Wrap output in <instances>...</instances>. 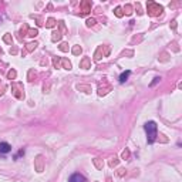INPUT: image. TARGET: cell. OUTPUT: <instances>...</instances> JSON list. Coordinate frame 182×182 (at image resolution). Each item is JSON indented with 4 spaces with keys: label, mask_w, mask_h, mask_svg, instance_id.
I'll use <instances>...</instances> for the list:
<instances>
[{
    "label": "cell",
    "mask_w": 182,
    "mask_h": 182,
    "mask_svg": "<svg viewBox=\"0 0 182 182\" xmlns=\"http://www.w3.org/2000/svg\"><path fill=\"white\" fill-rule=\"evenodd\" d=\"M145 131H146V135H148V144H154V141L157 138V124L154 121L146 122Z\"/></svg>",
    "instance_id": "obj_1"
},
{
    "label": "cell",
    "mask_w": 182,
    "mask_h": 182,
    "mask_svg": "<svg viewBox=\"0 0 182 182\" xmlns=\"http://www.w3.org/2000/svg\"><path fill=\"white\" fill-rule=\"evenodd\" d=\"M148 11H150L151 16H157L162 11V7L157 3H148Z\"/></svg>",
    "instance_id": "obj_2"
},
{
    "label": "cell",
    "mask_w": 182,
    "mask_h": 182,
    "mask_svg": "<svg viewBox=\"0 0 182 182\" xmlns=\"http://www.w3.org/2000/svg\"><path fill=\"white\" fill-rule=\"evenodd\" d=\"M68 182H86V178L81 174H73L68 179Z\"/></svg>",
    "instance_id": "obj_3"
},
{
    "label": "cell",
    "mask_w": 182,
    "mask_h": 182,
    "mask_svg": "<svg viewBox=\"0 0 182 182\" xmlns=\"http://www.w3.org/2000/svg\"><path fill=\"white\" fill-rule=\"evenodd\" d=\"M11 151V145L7 142H0V154H9Z\"/></svg>",
    "instance_id": "obj_4"
},
{
    "label": "cell",
    "mask_w": 182,
    "mask_h": 182,
    "mask_svg": "<svg viewBox=\"0 0 182 182\" xmlns=\"http://www.w3.org/2000/svg\"><path fill=\"white\" fill-rule=\"evenodd\" d=\"M129 74H131V71H129V70H127V71H124V73H122L121 75H120V81H121V82H124L125 80H127V78H128V77H129Z\"/></svg>",
    "instance_id": "obj_5"
},
{
    "label": "cell",
    "mask_w": 182,
    "mask_h": 182,
    "mask_svg": "<svg viewBox=\"0 0 182 182\" xmlns=\"http://www.w3.org/2000/svg\"><path fill=\"white\" fill-rule=\"evenodd\" d=\"M115 14H117L118 17H121V16H122V10H121V7H117V9H115Z\"/></svg>",
    "instance_id": "obj_6"
},
{
    "label": "cell",
    "mask_w": 182,
    "mask_h": 182,
    "mask_svg": "<svg viewBox=\"0 0 182 182\" xmlns=\"http://www.w3.org/2000/svg\"><path fill=\"white\" fill-rule=\"evenodd\" d=\"M95 24V20H94V19H90L88 22H87V26H94Z\"/></svg>",
    "instance_id": "obj_7"
},
{
    "label": "cell",
    "mask_w": 182,
    "mask_h": 182,
    "mask_svg": "<svg viewBox=\"0 0 182 182\" xmlns=\"http://www.w3.org/2000/svg\"><path fill=\"white\" fill-rule=\"evenodd\" d=\"M53 26H54V20H53V19H50L48 23H47V27H53Z\"/></svg>",
    "instance_id": "obj_8"
},
{
    "label": "cell",
    "mask_w": 182,
    "mask_h": 182,
    "mask_svg": "<svg viewBox=\"0 0 182 182\" xmlns=\"http://www.w3.org/2000/svg\"><path fill=\"white\" fill-rule=\"evenodd\" d=\"M29 33H30L29 36H31V37H33V36H37V30H30Z\"/></svg>",
    "instance_id": "obj_9"
},
{
    "label": "cell",
    "mask_w": 182,
    "mask_h": 182,
    "mask_svg": "<svg viewBox=\"0 0 182 182\" xmlns=\"http://www.w3.org/2000/svg\"><path fill=\"white\" fill-rule=\"evenodd\" d=\"M16 77V71H10L9 73V78H14Z\"/></svg>",
    "instance_id": "obj_10"
},
{
    "label": "cell",
    "mask_w": 182,
    "mask_h": 182,
    "mask_svg": "<svg viewBox=\"0 0 182 182\" xmlns=\"http://www.w3.org/2000/svg\"><path fill=\"white\" fill-rule=\"evenodd\" d=\"M159 80H161L159 77H155V78H154V81H152V84H151V86H155V84H157V82L159 81Z\"/></svg>",
    "instance_id": "obj_11"
},
{
    "label": "cell",
    "mask_w": 182,
    "mask_h": 182,
    "mask_svg": "<svg viewBox=\"0 0 182 182\" xmlns=\"http://www.w3.org/2000/svg\"><path fill=\"white\" fill-rule=\"evenodd\" d=\"M60 48H61L63 51H65V50H67V44H61V47H60Z\"/></svg>",
    "instance_id": "obj_12"
},
{
    "label": "cell",
    "mask_w": 182,
    "mask_h": 182,
    "mask_svg": "<svg viewBox=\"0 0 182 182\" xmlns=\"http://www.w3.org/2000/svg\"><path fill=\"white\" fill-rule=\"evenodd\" d=\"M80 51H81V48H78V47H75L74 48V54H78Z\"/></svg>",
    "instance_id": "obj_13"
}]
</instances>
